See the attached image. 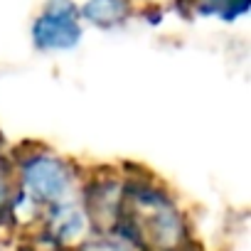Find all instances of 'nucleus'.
<instances>
[{"label":"nucleus","mask_w":251,"mask_h":251,"mask_svg":"<svg viewBox=\"0 0 251 251\" xmlns=\"http://www.w3.org/2000/svg\"><path fill=\"white\" fill-rule=\"evenodd\" d=\"M32 40L37 50H72L81 40L79 8L72 0H50L32 23Z\"/></svg>","instance_id":"nucleus-1"},{"label":"nucleus","mask_w":251,"mask_h":251,"mask_svg":"<svg viewBox=\"0 0 251 251\" xmlns=\"http://www.w3.org/2000/svg\"><path fill=\"white\" fill-rule=\"evenodd\" d=\"M131 15H133L131 0H86L79 10V18L89 20L91 25H96L101 30L118 27Z\"/></svg>","instance_id":"nucleus-2"},{"label":"nucleus","mask_w":251,"mask_h":251,"mask_svg":"<svg viewBox=\"0 0 251 251\" xmlns=\"http://www.w3.org/2000/svg\"><path fill=\"white\" fill-rule=\"evenodd\" d=\"M251 0H197V8L204 15H214L222 20H236L249 13Z\"/></svg>","instance_id":"nucleus-3"},{"label":"nucleus","mask_w":251,"mask_h":251,"mask_svg":"<svg viewBox=\"0 0 251 251\" xmlns=\"http://www.w3.org/2000/svg\"><path fill=\"white\" fill-rule=\"evenodd\" d=\"M8 200H10V168L0 158V207L8 204Z\"/></svg>","instance_id":"nucleus-4"}]
</instances>
